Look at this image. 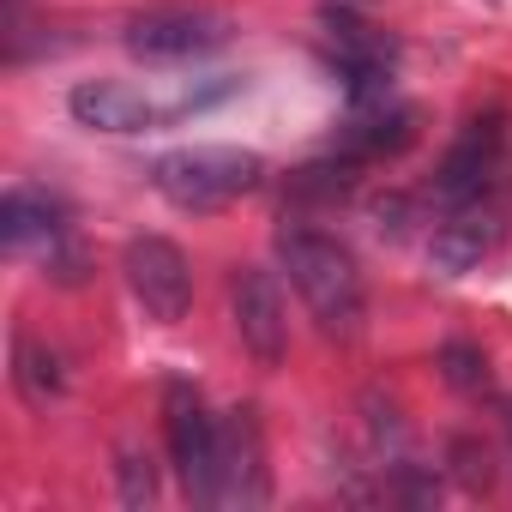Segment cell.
<instances>
[{
  "mask_svg": "<svg viewBox=\"0 0 512 512\" xmlns=\"http://www.w3.org/2000/svg\"><path fill=\"white\" fill-rule=\"evenodd\" d=\"M13 380H19L25 404L49 410V404L67 392V362H61V350H49L43 338L19 332V338H13Z\"/></svg>",
  "mask_w": 512,
  "mask_h": 512,
  "instance_id": "cell-13",
  "label": "cell"
},
{
  "mask_svg": "<svg viewBox=\"0 0 512 512\" xmlns=\"http://www.w3.org/2000/svg\"><path fill=\"white\" fill-rule=\"evenodd\" d=\"M458 458H464V482H470V488H488V482H494V470H488V452L476 458V446H458Z\"/></svg>",
  "mask_w": 512,
  "mask_h": 512,
  "instance_id": "cell-17",
  "label": "cell"
},
{
  "mask_svg": "<svg viewBox=\"0 0 512 512\" xmlns=\"http://www.w3.org/2000/svg\"><path fill=\"white\" fill-rule=\"evenodd\" d=\"M229 37V19L211 13V7H151L139 19H127V49L139 61H187V55H205Z\"/></svg>",
  "mask_w": 512,
  "mask_h": 512,
  "instance_id": "cell-6",
  "label": "cell"
},
{
  "mask_svg": "<svg viewBox=\"0 0 512 512\" xmlns=\"http://www.w3.org/2000/svg\"><path fill=\"white\" fill-rule=\"evenodd\" d=\"M440 368H446V380H452L458 392H482V386H488V356H482L476 344H446V350H440Z\"/></svg>",
  "mask_w": 512,
  "mask_h": 512,
  "instance_id": "cell-15",
  "label": "cell"
},
{
  "mask_svg": "<svg viewBox=\"0 0 512 512\" xmlns=\"http://www.w3.org/2000/svg\"><path fill=\"white\" fill-rule=\"evenodd\" d=\"M506 428H512V398H506Z\"/></svg>",
  "mask_w": 512,
  "mask_h": 512,
  "instance_id": "cell-18",
  "label": "cell"
},
{
  "mask_svg": "<svg viewBox=\"0 0 512 512\" xmlns=\"http://www.w3.org/2000/svg\"><path fill=\"white\" fill-rule=\"evenodd\" d=\"M121 272H127V290L139 296V308L157 320V326H175L187 308H193V266L187 253L163 235H133L127 253H121Z\"/></svg>",
  "mask_w": 512,
  "mask_h": 512,
  "instance_id": "cell-4",
  "label": "cell"
},
{
  "mask_svg": "<svg viewBox=\"0 0 512 512\" xmlns=\"http://www.w3.org/2000/svg\"><path fill=\"white\" fill-rule=\"evenodd\" d=\"M494 241H500V217L482 211V199H470V205H452V217L434 229L428 253H434V266L446 278H464L470 266H482L488 253H494Z\"/></svg>",
  "mask_w": 512,
  "mask_h": 512,
  "instance_id": "cell-12",
  "label": "cell"
},
{
  "mask_svg": "<svg viewBox=\"0 0 512 512\" xmlns=\"http://www.w3.org/2000/svg\"><path fill=\"white\" fill-rule=\"evenodd\" d=\"M500 145H506L500 115L470 121V127L458 133V145L446 151V163H440V175H434V193H440L446 205H470V199H482L488 181H494V169H500Z\"/></svg>",
  "mask_w": 512,
  "mask_h": 512,
  "instance_id": "cell-10",
  "label": "cell"
},
{
  "mask_svg": "<svg viewBox=\"0 0 512 512\" xmlns=\"http://www.w3.org/2000/svg\"><path fill=\"white\" fill-rule=\"evenodd\" d=\"M410 133H416L410 109H392L386 97H374V109L350 121L344 151H350V157H386V151H404V145H410Z\"/></svg>",
  "mask_w": 512,
  "mask_h": 512,
  "instance_id": "cell-14",
  "label": "cell"
},
{
  "mask_svg": "<svg viewBox=\"0 0 512 512\" xmlns=\"http://www.w3.org/2000/svg\"><path fill=\"white\" fill-rule=\"evenodd\" d=\"M272 494L266 482V446H260V422L253 410H235L229 422H217V452H211V476L199 488L205 506H260Z\"/></svg>",
  "mask_w": 512,
  "mask_h": 512,
  "instance_id": "cell-3",
  "label": "cell"
},
{
  "mask_svg": "<svg viewBox=\"0 0 512 512\" xmlns=\"http://www.w3.org/2000/svg\"><path fill=\"white\" fill-rule=\"evenodd\" d=\"M229 314H235V332H241L247 356L260 368H278L290 356V314H284L278 278L266 266H241L229 278Z\"/></svg>",
  "mask_w": 512,
  "mask_h": 512,
  "instance_id": "cell-5",
  "label": "cell"
},
{
  "mask_svg": "<svg viewBox=\"0 0 512 512\" xmlns=\"http://www.w3.org/2000/svg\"><path fill=\"white\" fill-rule=\"evenodd\" d=\"M121 500L127 506H151L157 500V470H151V458H139V452H121Z\"/></svg>",
  "mask_w": 512,
  "mask_h": 512,
  "instance_id": "cell-16",
  "label": "cell"
},
{
  "mask_svg": "<svg viewBox=\"0 0 512 512\" xmlns=\"http://www.w3.org/2000/svg\"><path fill=\"white\" fill-rule=\"evenodd\" d=\"M163 422H169V458L187 482V494L199 500L205 476H211V452H217V416L205 410V398L187 380H169L163 392Z\"/></svg>",
  "mask_w": 512,
  "mask_h": 512,
  "instance_id": "cell-9",
  "label": "cell"
},
{
  "mask_svg": "<svg viewBox=\"0 0 512 512\" xmlns=\"http://www.w3.org/2000/svg\"><path fill=\"white\" fill-rule=\"evenodd\" d=\"M67 109L91 133H145V127L175 121L169 103H157L145 85H127V79H85V85H73Z\"/></svg>",
  "mask_w": 512,
  "mask_h": 512,
  "instance_id": "cell-7",
  "label": "cell"
},
{
  "mask_svg": "<svg viewBox=\"0 0 512 512\" xmlns=\"http://www.w3.org/2000/svg\"><path fill=\"white\" fill-rule=\"evenodd\" d=\"M278 260H284L296 296L308 302V314L320 320V332L350 344L362 332V320H368V290H362V272L350 260V247H338L320 229L290 223V229H278Z\"/></svg>",
  "mask_w": 512,
  "mask_h": 512,
  "instance_id": "cell-1",
  "label": "cell"
},
{
  "mask_svg": "<svg viewBox=\"0 0 512 512\" xmlns=\"http://www.w3.org/2000/svg\"><path fill=\"white\" fill-rule=\"evenodd\" d=\"M326 25H332V61L350 73V91H356L362 103H368V97H386V73H392V61H398V43H392L386 31L350 19V13H332Z\"/></svg>",
  "mask_w": 512,
  "mask_h": 512,
  "instance_id": "cell-11",
  "label": "cell"
},
{
  "mask_svg": "<svg viewBox=\"0 0 512 512\" xmlns=\"http://www.w3.org/2000/svg\"><path fill=\"white\" fill-rule=\"evenodd\" d=\"M0 241H7L13 253H31V247H43L49 253V266L67 278V284H79V253L67 247V223H61V205L55 199H43V193H7L0 199Z\"/></svg>",
  "mask_w": 512,
  "mask_h": 512,
  "instance_id": "cell-8",
  "label": "cell"
},
{
  "mask_svg": "<svg viewBox=\"0 0 512 512\" xmlns=\"http://www.w3.org/2000/svg\"><path fill=\"white\" fill-rule=\"evenodd\" d=\"M266 181V157L241 145H181L151 163V187L181 211H217Z\"/></svg>",
  "mask_w": 512,
  "mask_h": 512,
  "instance_id": "cell-2",
  "label": "cell"
}]
</instances>
